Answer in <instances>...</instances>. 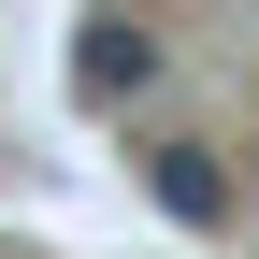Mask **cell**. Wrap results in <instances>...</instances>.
Returning <instances> with one entry per match:
<instances>
[{
    "instance_id": "cell-1",
    "label": "cell",
    "mask_w": 259,
    "mask_h": 259,
    "mask_svg": "<svg viewBox=\"0 0 259 259\" xmlns=\"http://www.w3.org/2000/svg\"><path fill=\"white\" fill-rule=\"evenodd\" d=\"M144 202L173 216V231H231V158L187 144V130H144Z\"/></svg>"
},
{
    "instance_id": "cell-2",
    "label": "cell",
    "mask_w": 259,
    "mask_h": 259,
    "mask_svg": "<svg viewBox=\"0 0 259 259\" xmlns=\"http://www.w3.org/2000/svg\"><path fill=\"white\" fill-rule=\"evenodd\" d=\"M144 87H158V29H144V15H87V29H72V101L130 115Z\"/></svg>"
}]
</instances>
